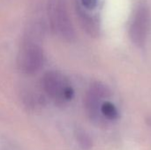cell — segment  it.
<instances>
[{"mask_svg": "<svg viewBox=\"0 0 151 150\" xmlns=\"http://www.w3.org/2000/svg\"><path fill=\"white\" fill-rule=\"evenodd\" d=\"M48 16L51 29L56 34L67 42L75 39L76 34L65 0H50L48 4Z\"/></svg>", "mask_w": 151, "mask_h": 150, "instance_id": "6da1fadb", "label": "cell"}, {"mask_svg": "<svg viewBox=\"0 0 151 150\" xmlns=\"http://www.w3.org/2000/svg\"><path fill=\"white\" fill-rule=\"evenodd\" d=\"M44 64V53L36 43L27 42L20 49L18 55V67L27 75L38 72Z\"/></svg>", "mask_w": 151, "mask_h": 150, "instance_id": "3957f363", "label": "cell"}, {"mask_svg": "<svg viewBox=\"0 0 151 150\" xmlns=\"http://www.w3.org/2000/svg\"><path fill=\"white\" fill-rule=\"evenodd\" d=\"M41 86L43 92L56 104L63 105L73 98V87L67 79L58 71H49L44 73Z\"/></svg>", "mask_w": 151, "mask_h": 150, "instance_id": "7a4b0ae2", "label": "cell"}, {"mask_svg": "<svg viewBox=\"0 0 151 150\" xmlns=\"http://www.w3.org/2000/svg\"><path fill=\"white\" fill-rule=\"evenodd\" d=\"M81 4L88 10H92L97 5V0H81Z\"/></svg>", "mask_w": 151, "mask_h": 150, "instance_id": "9c48e42d", "label": "cell"}, {"mask_svg": "<svg viewBox=\"0 0 151 150\" xmlns=\"http://www.w3.org/2000/svg\"><path fill=\"white\" fill-rule=\"evenodd\" d=\"M111 91L107 86L101 82L93 83L87 92L85 98V106L87 112L91 119L99 121L103 119L100 112V108L104 101L110 97Z\"/></svg>", "mask_w": 151, "mask_h": 150, "instance_id": "5b68a950", "label": "cell"}, {"mask_svg": "<svg viewBox=\"0 0 151 150\" xmlns=\"http://www.w3.org/2000/svg\"><path fill=\"white\" fill-rule=\"evenodd\" d=\"M150 26V10L146 2H140L135 8L129 26V36L137 47H142L147 39Z\"/></svg>", "mask_w": 151, "mask_h": 150, "instance_id": "277c9868", "label": "cell"}, {"mask_svg": "<svg viewBox=\"0 0 151 150\" xmlns=\"http://www.w3.org/2000/svg\"><path fill=\"white\" fill-rule=\"evenodd\" d=\"M79 16L81 19V23L82 24L83 27L85 30L91 35L96 36L98 34L99 27H98V23L95 17L91 16L88 12H86L83 10L79 11Z\"/></svg>", "mask_w": 151, "mask_h": 150, "instance_id": "8992f818", "label": "cell"}, {"mask_svg": "<svg viewBox=\"0 0 151 150\" xmlns=\"http://www.w3.org/2000/svg\"><path fill=\"white\" fill-rule=\"evenodd\" d=\"M23 102L27 107L30 109H37L42 107L45 99L42 95L34 92V91H27L23 95Z\"/></svg>", "mask_w": 151, "mask_h": 150, "instance_id": "52a82bcc", "label": "cell"}, {"mask_svg": "<svg viewBox=\"0 0 151 150\" xmlns=\"http://www.w3.org/2000/svg\"><path fill=\"white\" fill-rule=\"evenodd\" d=\"M101 116L104 119L109 121H115L119 118V112L117 107L109 101H104L100 108Z\"/></svg>", "mask_w": 151, "mask_h": 150, "instance_id": "ba28073f", "label": "cell"}]
</instances>
